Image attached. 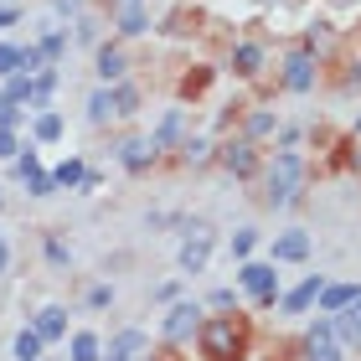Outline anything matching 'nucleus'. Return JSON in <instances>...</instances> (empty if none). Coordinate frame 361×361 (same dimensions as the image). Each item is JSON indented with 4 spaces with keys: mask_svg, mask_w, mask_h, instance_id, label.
<instances>
[{
    "mask_svg": "<svg viewBox=\"0 0 361 361\" xmlns=\"http://www.w3.org/2000/svg\"><path fill=\"white\" fill-rule=\"evenodd\" d=\"M186 124H191V114H186V109H166V114H160V124L150 129V140H155V150H176V145H180V140H186V135H191V129H186Z\"/></svg>",
    "mask_w": 361,
    "mask_h": 361,
    "instance_id": "15",
    "label": "nucleus"
},
{
    "mask_svg": "<svg viewBox=\"0 0 361 361\" xmlns=\"http://www.w3.org/2000/svg\"><path fill=\"white\" fill-rule=\"evenodd\" d=\"M310 253H315V233H305V227H289L269 243V264H305Z\"/></svg>",
    "mask_w": 361,
    "mask_h": 361,
    "instance_id": "12",
    "label": "nucleus"
},
{
    "mask_svg": "<svg viewBox=\"0 0 361 361\" xmlns=\"http://www.w3.org/2000/svg\"><path fill=\"white\" fill-rule=\"evenodd\" d=\"M73 42H78V47H98V42H104V21H98L93 11L73 16Z\"/></svg>",
    "mask_w": 361,
    "mask_h": 361,
    "instance_id": "29",
    "label": "nucleus"
},
{
    "mask_svg": "<svg viewBox=\"0 0 361 361\" xmlns=\"http://www.w3.org/2000/svg\"><path fill=\"white\" fill-rule=\"evenodd\" d=\"M98 361H135V351H124V346H104V356Z\"/></svg>",
    "mask_w": 361,
    "mask_h": 361,
    "instance_id": "48",
    "label": "nucleus"
},
{
    "mask_svg": "<svg viewBox=\"0 0 361 361\" xmlns=\"http://www.w3.org/2000/svg\"><path fill=\"white\" fill-rule=\"evenodd\" d=\"M346 140H361V109H356V119H351V135Z\"/></svg>",
    "mask_w": 361,
    "mask_h": 361,
    "instance_id": "52",
    "label": "nucleus"
},
{
    "mask_svg": "<svg viewBox=\"0 0 361 361\" xmlns=\"http://www.w3.org/2000/svg\"><path fill=\"white\" fill-rule=\"evenodd\" d=\"M42 171V155H37V145H21V155H16V176H37Z\"/></svg>",
    "mask_w": 361,
    "mask_h": 361,
    "instance_id": "36",
    "label": "nucleus"
},
{
    "mask_svg": "<svg viewBox=\"0 0 361 361\" xmlns=\"http://www.w3.org/2000/svg\"><path fill=\"white\" fill-rule=\"evenodd\" d=\"M269 68V37H233L227 42V73L243 78V83H253V78H264Z\"/></svg>",
    "mask_w": 361,
    "mask_h": 361,
    "instance_id": "4",
    "label": "nucleus"
},
{
    "mask_svg": "<svg viewBox=\"0 0 361 361\" xmlns=\"http://www.w3.org/2000/svg\"><path fill=\"white\" fill-rule=\"evenodd\" d=\"M238 305H243V294H238V289H227V284L207 294V310H238Z\"/></svg>",
    "mask_w": 361,
    "mask_h": 361,
    "instance_id": "37",
    "label": "nucleus"
},
{
    "mask_svg": "<svg viewBox=\"0 0 361 361\" xmlns=\"http://www.w3.org/2000/svg\"><path fill=\"white\" fill-rule=\"evenodd\" d=\"M11 73H21V47L0 42V78H11Z\"/></svg>",
    "mask_w": 361,
    "mask_h": 361,
    "instance_id": "38",
    "label": "nucleus"
},
{
    "mask_svg": "<svg viewBox=\"0 0 361 361\" xmlns=\"http://www.w3.org/2000/svg\"><path fill=\"white\" fill-rule=\"evenodd\" d=\"M83 305H88V310H109V305H114V284H88Z\"/></svg>",
    "mask_w": 361,
    "mask_h": 361,
    "instance_id": "39",
    "label": "nucleus"
},
{
    "mask_svg": "<svg viewBox=\"0 0 361 361\" xmlns=\"http://www.w3.org/2000/svg\"><path fill=\"white\" fill-rule=\"evenodd\" d=\"M37 47H42V57L52 62V68H62V57H68V31H62V26H42Z\"/></svg>",
    "mask_w": 361,
    "mask_h": 361,
    "instance_id": "27",
    "label": "nucleus"
},
{
    "mask_svg": "<svg viewBox=\"0 0 361 361\" xmlns=\"http://www.w3.org/2000/svg\"><path fill=\"white\" fill-rule=\"evenodd\" d=\"M26 191H31V196H52V191H57V180H52V171L42 166L37 176H26Z\"/></svg>",
    "mask_w": 361,
    "mask_h": 361,
    "instance_id": "41",
    "label": "nucleus"
},
{
    "mask_svg": "<svg viewBox=\"0 0 361 361\" xmlns=\"http://www.w3.org/2000/svg\"><path fill=\"white\" fill-rule=\"evenodd\" d=\"M217 166L233 176V180H253L258 171H264V150H258L253 140L233 135V140H222V145H217Z\"/></svg>",
    "mask_w": 361,
    "mask_h": 361,
    "instance_id": "6",
    "label": "nucleus"
},
{
    "mask_svg": "<svg viewBox=\"0 0 361 361\" xmlns=\"http://www.w3.org/2000/svg\"><path fill=\"white\" fill-rule=\"evenodd\" d=\"M212 83V68H196V73H180V98H202Z\"/></svg>",
    "mask_w": 361,
    "mask_h": 361,
    "instance_id": "33",
    "label": "nucleus"
},
{
    "mask_svg": "<svg viewBox=\"0 0 361 361\" xmlns=\"http://www.w3.org/2000/svg\"><path fill=\"white\" fill-rule=\"evenodd\" d=\"M196 351L207 361H248L253 351V331L238 310H217V315H202L196 325Z\"/></svg>",
    "mask_w": 361,
    "mask_h": 361,
    "instance_id": "2",
    "label": "nucleus"
},
{
    "mask_svg": "<svg viewBox=\"0 0 361 361\" xmlns=\"http://www.w3.org/2000/svg\"><path fill=\"white\" fill-rule=\"evenodd\" d=\"M331 331H336V341L346 351H361V300H351L346 310H336L331 315Z\"/></svg>",
    "mask_w": 361,
    "mask_h": 361,
    "instance_id": "18",
    "label": "nucleus"
},
{
    "mask_svg": "<svg viewBox=\"0 0 361 361\" xmlns=\"http://www.w3.org/2000/svg\"><path fill=\"white\" fill-rule=\"evenodd\" d=\"M42 351H47V341L31 331V325H26V331H16V341H11V356L16 361H42Z\"/></svg>",
    "mask_w": 361,
    "mask_h": 361,
    "instance_id": "30",
    "label": "nucleus"
},
{
    "mask_svg": "<svg viewBox=\"0 0 361 361\" xmlns=\"http://www.w3.org/2000/svg\"><path fill=\"white\" fill-rule=\"evenodd\" d=\"M150 300H155V305H171V300H180V279H166V284H155V289H150Z\"/></svg>",
    "mask_w": 361,
    "mask_h": 361,
    "instance_id": "45",
    "label": "nucleus"
},
{
    "mask_svg": "<svg viewBox=\"0 0 361 361\" xmlns=\"http://www.w3.org/2000/svg\"><path fill=\"white\" fill-rule=\"evenodd\" d=\"M0 98H6V104L31 109V104H37V78H31V73H11V78H0Z\"/></svg>",
    "mask_w": 361,
    "mask_h": 361,
    "instance_id": "22",
    "label": "nucleus"
},
{
    "mask_svg": "<svg viewBox=\"0 0 361 361\" xmlns=\"http://www.w3.org/2000/svg\"><path fill=\"white\" fill-rule=\"evenodd\" d=\"M320 68H325V62H320V57H310L305 47L294 42L289 52L279 57V88H284V93H294V98L315 93V88H320Z\"/></svg>",
    "mask_w": 361,
    "mask_h": 361,
    "instance_id": "3",
    "label": "nucleus"
},
{
    "mask_svg": "<svg viewBox=\"0 0 361 361\" xmlns=\"http://www.w3.org/2000/svg\"><path fill=\"white\" fill-rule=\"evenodd\" d=\"M180 269L186 274H202L207 269V258H212V227L196 217V222H180Z\"/></svg>",
    "mask_w": 361,
    "mask_h": 361,
    "instance_id": "8",
    "label": "nucleus"
},
{
    "mask_svg": "<svg viewBox=\"0 0 361 361\" xmlns=\"http://www.w3.org/2000/svg\"><path fill=\"white\" fill-rule=\"evenodd\" d=\"M0 274H11V243H6V233H0Z\"/></svg>",
    "mask_w": 361,
    "mask_h": 361,
    "instance_id": "50",
    "label": "nucleus"
},
{
    "mask_svg": "<svg viewBox=\"0 0 361 361\" xmlns=\"http://www.w3.org/2000/svg\"><path fill=\"white\" fill-rule=\"evenodd\" d=\"M114 160H119L129 176H145V171H155V166H160V150H155V140H150V135H124L119 145H114Z\"/></svg>",
    "mask_w": 361,
    "mask_h": 361,
    "instance_id": "9",
    "label": "nucleus"
},
{
    "mask_svg": "<svg viewBox=\"0 0 361 361\" xmlns=\"http://www.w3.org/2000/svg\"><path fill=\"white\" fill-rule=\"evenodd\" d=\"M129 47L119 37H109V42H98L93 47V73H98V83H119V78H129Z\"/></svg>",
    "mask_w": 361,
    "mask_h": 361,
    "instance_id": "10",
    "label": "nucleus"
},
{
    "mask_svg": "<svg viewBox=\"0 0 361 361\" xmlns=\"http://www.w3.org/2000/svg\"><path fill=\"white\" fill-rule=\"evenodd\" d=\"M351 351L336 341V331H331V315H320L315 325L305 331V361H346Z\"/></svg>",
    "mask_w": 361,
    "mask_h": 361,
    "instance_id": "11",
    "label": "nucleus"
},
{
    "mask_svg": "<svg viewBox=\"0 0 361 361\" xmlns=\"http://www.w3.org/2000/svg\"><path fill=\"white\" fill-rule=\"evenodd\" d=\"M320 289H325V279L320 274H305L289 294H279V310H284V315H305V310L320 300Z\"/></svg>",
    "mask_w": 361,
    "mask_h": 361,
    "instance_id": "17",
    "label": "nucleus"
},
{
    "mask_svg": "<svg viewBox=\"0 0 361 361\" xmlns=\"http://www.w3.org/2000/svg\"><path fill=\"white\" fill-rule=\"evenodd\" d=\"M104 16H109V26H114V37L119 42H140V37H150V11H145V0H104Z\"/></svg>",
    "mask_w": 361,
    "mask_h": 361,
    "instance_id": "5",
    "label": "nucleus"
},
{
    "mask_svg": "<svg viewBox=\"0 0 361 361\" xmlns=\"http://www.w3.org/2000/svg\"><path fill=\"white\" fill-rule=\"evenodd\" d=\"M62 129H68V124H62V114L47 104V109H37V119H31V145H57Z\"/></svg>",
    "mask_w": 361,
    "mask_h": 361,
    "instance_id": "23",
    "label": "nucleus"
},
{
    "mask_svg": "<svg viewBox=\"0 0 361 361\" xmlns=\"http://www.w3.org/2000/svg\"><path fill=\"white\" fill-rule=\"evenodd\" d=\"M26 114H31V109H26ZM26 114H21V104H6V98H0V129H21Z\"/></svg>",
    "mask_w": 361,
    "mask_h": 361,
    "instance_id": "42",
    "label": "nucleus"
},
{
    "mask_svg": "<svg viewBox=\"0 0 361 361\" xmlns=\"http://www.w3.org/2000/svg\"><path fill=\"white\" fill-rule=\"evenodd\" d=\"M258 238H264V233H258V227H238V233H233V258H238V264H243V258H253Z\"/></svg>",
    "mask_w": 361,
    "mask_h": 361,
    "instance_id": "34",
    "label": "nucleus"
},
{
    "mask_svg": "<svg viewBox=\"0 0 361 361\" xmlns=\"http://www.w3.org/2000/svg\"><path fill=\"white\" fill-rule=\"evenodd\" d=\"M258 176H264V207L269 212H289V207L305 202L310 160H305V150H274Z\"/></svg>",
    "mask_w": 361,
    "mask_h": 361,
    "instance_id": "1",
    "label": "nucleus"
},
{
    "mask_svg": "<svg viewBox=\"0 0 361 361\" xmlns=\"http://www.w3.org/2000/svg\"><path fill=\"white\" fill-rule=\"evenodd\" d=\"M47 6H52V16H83L88 0H47Z\"/></svg>",
    "mask_w": 361,
    "mask_h": 361,
    "instance_id": "47",
    "label": "nucleus"
},
{
    "mask_svg": "<svg viewBox=\"0 0 361 361\" xmlns=\"http://www.w3.org/2000/svg\"><path fill=\"white\" fill-rule=\"evenodd\" d=\"M346 171H351V176H361V150H351V155H346Z\"/></svg>",
    "mask_w": 361,
    "mask_h": 361,
    "instance_id": "51",
    "label": "nucleus"
},
{
    "mask_svg": "<svg viewBox=\"0 0 361 361\" xmlns=\"http://www.w3.org/2000/svg\"><path fill=\"white\" fill-rule=\"evenodd\" d=\"M68 361H98V356H104V336H98V331H73V341H68Z\"/></svg>",
    "mask_w": 361,
    "mask_h": 361,
    "instance_id": "28",
    "label": "nucleus"
},
{
    "mask_svg": "<svg viewBox=\"0 0 361 361\" xmlns=\"http://www.w3.org/2000/svg\"><path fill=\"white\" fill-rule=\"evenodd\" d=\"M0 202H6V191H0Z\"/></svg>",
    "mask_w": 361,
    "mask_h": 361,
    "instance_id": "53",
    "label": "nucleus"
},
{
    "mask_svg": "<svg viewBox=\"0 0 361 361\" xmlns=\"http://www.w3.org/2000/svg\"><path fill=\"white\" fill-rule=\"evenodd\" d=\"M16 21H21V11H16V6H0V31H11Z\"/></svg>",
    "mask_w": 361,
    "mask_h": 361,
    "instance_id": "49",
    "label": "nucleus"
},
{
    "mask_svg": "<svg viewBox=\"0 0 361 361\" xmlns=\"http://www.w3.org/2000/svg\"><path fill=\"white\" fill-rule=\"evenodd\" d=\"M202 315H207L202 300H171L166 320H160V341H166V346H186L196 336V325H202Z\"/></svg>",
    "mask_w": 361,
    "mask_h": 361,
    "instance_id": "7",
    "label": "nucleus"
},
{
    "mask_svg": "<svg viewBox=\"0 0 361 361\" xmlns=\"http://www.w3.org/2000/svg\"><path fill=\"white\" fill-rule=\"evenodd\" d=\"M83 109H88V124H93V129H104V124L114 119V88H109V83H98V88L88 93V104H83Z\"/></svg>",
    "mask_w": 361,
    "mask_h": 361,
    "instance_id": "26",
    "label": "nucleus"
},
{
    "mask_svg": "<svg viewBox=\"0 0 361 361\" xmlns=\"http://www.w3.org/2000/svg\"><path fill=\"white\" fill-rule=\"evenodd\" d=\"M21 155V129H0V160H16Z\"/></svg>",
    "mask_w": 361,
    "mask_h": 361,
    "instance_id": "43",
    "label": "nucleus"
},
{
    "mask_svg": "<svg viewBox=\"0 0 361 361\" xmlns=\"http://www.w3.org/2000/svg\"><path fill=\"white\" fill-rule=\"evenodd\" d=\"M166 31H171V37H196V31H202V16H196V11H191V16L176 11L171 21H166Z\"/></svg>",
    "mask_w": 361,
    "mask_h": 361,
    "instance_id": "35",
    "label": "nucleus"
},
{
    "mask_svg": "<svg viewBox=\"0 0 361 361\" xmlns=\"http://www.w3.org/2000/svg\"><path fill=\"white\" fill-rule=\"evenodd\" d=\"M274 269L279 264H269V258H243V264H238V284L248 289L253 300H258V294H274V300H279V274Z\"/></svg>",
    "mask_w": 361,
    "mask_h": 361,
    "instance_id": "13",
    "label": "nucleus"
},
{
    "mask_svg": "<svg viewBox=\"0 0 361 361\" xmlns=\"http://www.w3.org/2000/svg\"><path fill=\"white\" fill-rule=\"evenodd\" d=\"M109 346H124V351H145V331H135V325H129V331H119L109 341Z\"/></svg>",
    "mask_w": 361,
    "mask_h": 361,
    "instance_id": "44",
    "label": "nucleus"
},
{
    "mask_svg": "<svg viewBox=\"0 0 361 361\" xmlns=\"http://www.w3.org/2000/svg\"><path fill=\"white\" fill-rule=\"evenodd\" d=\"M42 68H47V57H42V47H37V42H26V47H21V73H31V78H37Z\"/></svg>",
    "mask_w": 361,
    "mask_h": 361,
    "instance_id": "40",
    "label": "nucleus"
},
{
    "mask_svg": "<svg viewBox=\"0 0 361 361\" xmlns=\"http://www.w3.org/2000/svg\"><path fill=\"white\" fill-rule=\"evenodd\" d=\"M341 47H346V57H341V78H336V88L361 98V31H356V47H351L346 37H341Z\"/></svg>",
    "mask_w": 361,
    "mask_h": 361,
    "instance_id": "20",
    "label": "nucleus"
},
{
    "mask_svg": "<svg viewBox=\"0 0 361 361\" xmlns=\"http://www.w3.org/2000/svg\"><path fill=\"white\" fill-rule=\"evenodd\" d=\"M212 160H217V140H207V135H186L176 145V166H186V171H207Z\"/></svg>",
    "mask_w": 361,
    "mask_h": 361,
    "instance_id": "16",
    "label": "nucleus"
},
{
    "mask_svg": "<svg viewBox=\"0 0 361 361\" xmlns=\"http://www.w3.org/2000/svg\"><path fill=\"white\" fill-rule=\"evenodd\" d=\"M31 331H37L47 346H52V341H68V310L62 305H42L37 315H31Z\"/></svg>",
    "mask_w": 361,
    "mask_h": 361,
    "instance_id": "19",
    "label": "nucleus"
},
{
    "mask_svg": "<svg viewBox=\"0 0 361 361\" xmlns=\"http://www.w3.org/2000/svg\"><path fill=\"white\" fill-rule=\"evenodd\" d=\"M300 140H305L300 124H284V129H279V150H300Z\"/></svg>",
    "mask_w": 361,
    "mask_h": 361,
    "instance_id": "46",
    "label": "nucleus"
},
{
    "mask_svg": "<svg viewBox=\"0 0 361 361\" xmlns=\"http://www.w3.org/2000/svg\"><path fill=\"white\" fill-rule=\"evenodd\" d=\"M42 253H47V264H52V269H68L73 264V248L57 233H42Z\"/></svg>",
    "mask_w": 361,
    "mask_h": 361,
    "instance_id": "32",
    "label": "nucleus"
},
{
    "mask_svg": "<svg viewBox=\"0 0 361 361\" xmlns=\"http://www.w3.org/2000/svg\"><path fill=\"white\" fill-rule=\"evenodd\" d=\"M300 47H305L310 57L331 62V57L341 52V31H336V21H310V26L300 31Z\"/></svg>",
    "mask_w": 361,
    "mask_h": 361,
    "instance_id": "14",
    "label": "nucleus"
},
{
    "mask_svg": "<svg viewBox=\"0 0 361 361\" xmlns=\"http://www.w3.org/2000/svg\"><path fill=\"white\" fill-rule=\"evenodd\" d=\"M83 155H68L62 166H52V180H57V191H78V180H83Z\"/></svg>",
    "mask_w": 361,
    "mask_h": 361,
    "instance_id": "31",
    "label": "nucleus"
},
{
    "mask_svg": "<svg viewBox=\"0 0 361 361\" xmlns=\"http://www.w3.org/2000/svg\"><path fill=\"white\" fill-rule=\"evenodd\" d=\"M351 300H361V284H325L320 289V315H336V310H346Z\"/></svg>",
    "mask_w": 361,
    "mask_h": 361,
    "instance_id": "25",
    "label": "nucleus"
},
{
    "mask_svg": "<svg viewBox=\"0 0 361 361\" xmlns=\"http://www.w3.org/2000/svg\"><path fill=\"white\" fill-rule=\"evenodd\" d=\"M279 135V114L274 109H243V140H253V145H264Z\"/></svg>",
    "mask_w": 361,
    "mask_h": 361,
    "instance_id": "21",
    "label": "nucleus"
},
{
    "mask_svg": "<svg viewBox=\"0 0 361 361\" xmlns=\"http://www.w3.org/2000/svg\"><path fill=\"white\" fill-rule=\"evenodd\" d=\"M109 88H114V119H135V114H140V104H145L140 83H129V78H119V83H109Z\"/></svg>",
    "mask_w": 361,
    "mask_h": 361,
    "instance_id": "24",
    "label": "nucleus"
}]
</instances>
